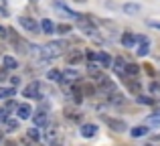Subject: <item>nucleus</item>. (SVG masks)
Instances as JSON below:
<instances>
[{
    "instance_id": "1",
    "label": "nucleus",
    "mask_w": 160,
    "mask_h": 146,
    "mask_svg": "<svg viewBox=\"0 0 160 146\" xmlns=\"http://www.w3.org/2000/svg\"><path fill=\"white\" fill-rule=\"evenodd\" d=\"M69 49V45H67V41H51V43L43 45V47H39L41 55L45 57V59H55V57L63 55V53Z\"/></svg>"
},
{
    "instance_id": "2",
    "label": "nucleus",
    "mask_w": 160,
    "mask_h": 146,
    "mask_svg": "<svg viewBox=\"0 0 160 146\" xmlns=\"http://www.w3.org/2000/svg\"><path fill=\"white\" fill-rule=\"evenodd\" d=\"M18 23H20V27L24 28V31H28V33H39L41 31V24L37 23L32 16H18Z\"/></svg>"
},
{
    "instance_id": "3",
    "label": "nucleus",
    "mask_w": 160,
    "mask_h": 146,
    "mask_svg": "<svg viewBox=\"0 0 160 146\" xmlns=\"http://www.w3.org/2000/svg\"><path fill=\"white\" fill-rule=\"evenodd\" d=\"M24 98H35V99H41V98H43V89H41V83L32 81L31 85L24 89Z\"/></svg>"
},
{
    "instance_id": "4",
    "label": "nucleus",
    "mask_w": 160,
    "mask_h": 146,
    "mask_svg": "<svg viewBox=\"0 0 160 146\" xmlns=\"http://www.w3.org/2000/svg\"><path fill=\"white\" fill-rule=\"evenodd\" d=\"M103 122H106L112 130H116V132H126V130H128V124H126L124 120H116V118H108V116H106Z\"/></svg>"
},
{
    "instance_id": "5",
    "label": "nucleus",
    "mask_w": 160,
    "mask_h": 146,
    "mask_svg": "<svg viewBox=\"0 0 160 146\" xmlns=\"http://www.w3.org/2000/svg\"><path fill=\"white\" fill-rule=\"evenodd\" d=\"M16 114H18L20 120H28L32 116V108L28 106V103H18V106H16Z\"/></svg>"
},
{
    "instance_id": "6",
    "label": "nucleus",
    "mask_w": 160,
    "mask_h": 146,
    "mask_svg": "<svg viewBox=\"0 0 160 146\" xmlns=\"http://www.w3.org/2000/svg\"><path fill=\"white\" fill-rule=\"evenodd\" d=\"M32 124H35L37 128H45V126L49 124V116H47V112H37L35 118H32Z\"/></svg>"
},
{
    "instance_id": "7",
    "label": "nucleus",
    "mask_w": 160,
    "mask_h": 146,
    "mask_svg": "<svg viewBox=\"0 0 160 146\" xmlns=\"http://www.w3.org/2000/svg\"><path fill=\"white\" fill-rule=\"evenodd\" d=\"M138 43H140V47H138V55L146 57L150 53V41L146 39V37H138Z\"/></svg>"
},
{
    "instance_id": "8",
    "label": "nucleus",
    "mask_w": 160,
    "mask_h": 146,
    "mask_svg": "<svg viewBox=\"0 0 160 146\" xmlns=\"http://www.w3.org/2000/svg\"><path fill=\"white\" fill-rule=\"evenodd\" d=\"M47 140L51 142V146H61V132H59V128H53V130L47 132Z\"/></svg>"
},
{
    "instance_id": "9",
    "label": "nucleus",
    "mask_w": 160,
    "mask_h": 146,
    "mask_svg": "<svg viewBox=\"0 0 160 146\" xmlns=\"http://www.w3.org/2000/svg\"><path fill=\"white\" fill-rule=\"evenodd\" d=\"M98 134V126L95 124H83L81 126V136L83 138H93Z\"/></svg>"
},
{
    "instance_id": "10",
    "label": "nucleus",
    "mask_w": 160,
    "mask_h": 146,
    "mask_svg": "<svg viewBox=\"0 0 160 146\" xmlns=\"http://www.w3.org/2000/svg\"><path fill=\"white\" fill-rule=\"evenodd\" d=\"M81 61H83V53L81 51L73 49L71 53H67V63L69 65H77V63H81Z\"/></svg>"
},
{
    "instance_id": "11",
    "label": "nucleus",
    "mask_w": 160,
    "mask_h": 146,
    "mask_svg": "<svg viewBox=\"0 0 160 146\" xmlns=\"http://www.w3.org/2000/svg\"><path fill=\"white\" fill-rule=\"evenodd\" d=\"M79 71H75V69H65L63 71V81H67V83H75V81H79Z\"/></svg>"
},
{
    "instance_id": "12",
    "label": "nucleus",
    "mask_w": 160,
    "mask_h": 146,
    "mask_svg": "<svg viewBox=\"0 0 160 146\" xmlns=\"http://www.w3.org/2000/svg\"><path fill=\"white\" fill-rule=\"evenodd\" d=\"M136 43H138V37L136 35H132V33H124V35H122V45H124V47L132 49Z\"/></svg>"
},
{
    "instance_id": "13",
    "label": "nucleus",
    "mask_w": 160,
    "mask_h": 146,
    "mask_svg": "<svg viewBox=\"0 0 160 146\" xmlns=\"http://www.w3.org/2000/svg\"><path fill=\"white\" fill-rule=\"evenodd\" d=\"M2 63H4V67H6V69H18V61H16L14 57H10V55H4L2 57Z\"/></svg>"
},
{
    "instance_id": "14",
    "label": "nucleus",
    "mask_w": 160,
    "mask_h": 146,
    "mask_svg": "<svg viewBox=\"0 0 160 146\" xmlns=\"http://www.w3.org/2000/svg\"><path fill=\"white\" fill-rule=\"evenodd\" d=\"M47 79L49 81H63V71H59V69H49Z\"/></svg>"
},
{
    "instance_id": "15",
    "label": "nucleus",
    "mask_w": 160,
    "mask_h": 146,
    "mask_svg": "<svg viewBox=\"0 0 160 146\" xmlns=\"http://www.w3.org/2000/svg\"><path fill=\"white\" fill-rule=\"evenodd\" d=\"M124 73H126V75H132V77H134V75L140 73V67H138L136 63H126V65H124Z\"/></svg>"
},
{
    "instance_id": "16",
    "label": "nucleus",
    "mask_w": 160,
    "mask_h": 146,
    "mask_svg": "<svg viewBox=\"0 0 160 146\" xmlns=\"http://www.w3.org/2000/svg\"><path fill=\"white\" fill-rule=\"evenodd\" d=\"M41 31H43L45 35H51V33H55V24L49 18H45L43 23H41Z\"/></svg>"
},
{
    "instance_id": "17",
    "label": "nucleus",
    "mask_w": 160,
    "mask_h": 146,
    "mask_svg": "<svg viewBox=\"0 0 160 146\" xmlns=\"http://www.w3.org/2000/svg\"><path fill=\"white\" fill-rule=\"evenodd\" d=\"M130 134H132L134 138H140V136H146V134H148V128H146V126H136V128H132V130H130Z\"/></svg>"
},
{
    "instance_id": "18",
    "label": "nucleus",
    "mask_w": 160,
    "mask_h": 146,
    "mask_svg": "<svg viewBox=\"0 0 160 146\" xmlns=\"http://www.w3.org/2000/svg\"><path fill=\"white\" fill-rule=\"evenodd\" d=\"M65 116L69 120H79V118H81V116H79V110H77V108H71V106L65 108Z\"/></svg>"
},
{
    "instance_id": "19",
    "label": "nucleus",
    "mask_w": 160,
    "mask_h": 146,
    "mask_svg": "<svg viewBox=\"0 0 160 146\" xmlns=\"http://www.w3.org/2000/svg\"><path fill=\"white\" fill-rule=\"evenodd\" d=\"M98 61L99 63H102V67H109V65H112V57L108 55V53H98Z\"/></svg>"
},
{
    "instance_id": "20",
    "label": "nucleus",
    "mask_w": 160,
    "mask_h": 146,
    "mask_svg": "<svg viewBox=\"0 0 160 146\" xmlns=\"http://www.w3.org/2000/svg\"><path fill=\"white\" fill-rule=\"evenodd\" d=\"M16 93L14 85L12 87H0V99H6V98H12V95Z\"/></svg>"
},
{
    "instance_id": "21",
    "label": "nucleus",
    "mask_w": 160,
    "mask_h": 146,
    "mask_svg": "<svg viewBox=\"0 0 160 146\" xmlns=\"http://www.w3.org/2000/svg\"><path fill=\"white\" fill-rule=\"evenodd\" d=\"M87 73H89L91 77H99V75H102V71H99V65L91 61V63L87 65Z\"/></svg>"
},
{
    "instance_id": "22",
    "label": "nucleus",
    "mask_w": 160,
    "mask_h": 146,
    "mask_svg": "<svg viewBox=\"0 0 160 146\" xmlns=\"http://www.w3.org/2000/svg\"><path fill=\"white\" fill-rule=\"evenodd\" d=\"M124 12L126 14H138L140 12V4H124Z\"/></svg>"
},
{
    "instance_id": "23",
    "label": "nucleus",
    "mask_w": 160,
    "mask_h": 146,
    "mask_svg": "<svg viewBox=\"0 0 160 146\" xmlns=\"http://www.w3.org/2000/svg\"><path fill=\"white\" fill-rule=\"evenodd\" d=\"M138 103H144V106H152L154 102H156V99L152 98V95H142V93H138Z\"/></svg>"
},
{
    "instance_id": "24",
    "label": "nucleus",
    "mask_w": 160,
    "mask_h": 146,
    "mask_svg": "<svg viewBox=\"0 0 160 146\" xmlns=\"http://www.w3.org/2000/svg\"><path fill=\"white\" fill-rule=\"evenodd\" d=\"M150 93H152V98L156 99H160V83H150Z\"/></svg>"
},
{
    "instance_id": "25",
    "label": "nucleus",
    "mask_w": 160,
    "mask_h": 146,
    "mask_svg": "<svg viewBox=\"0 0 160 146\" xmlns=\"http://www.w3.org/2000/svg\"><path fill=\"white\" fill-rule=\"evenodd\" d=\"M27 136H28V138H31V140H35V142H37V140H39L41 138V132H39V128H31V130H28L27 132Z\"/></svg>"
},
{
    "instance_id": "26",
    "label": "nucleus",
    "mask_w": 160,
    "mask_h": 146,
    "mask_svg": "<svg viewBox=\"0 0 160 146\" xmlns=\"http://www.w3.org/2000/svg\"><path fill=\"white\" fill-rule=\"evenodd\" d=\"M4 122H6L8 132H14L16 128H18V120H4Z\"/></svg>"
},
{
    "instance_id": "27",
    "label": "nucleus",
    "mask_w": 160,
    "mask_h": 146,
    "mask_svg": "<svg viewBox=\"0 0 160 146\" xmlns=\"http://www.w3.org/2000/svg\"><path fill=\"white\" fill-rule=\"evenodd\" d=\"M55 31H59V33H71V24H59V27H55Z\"/></svg>"
},
{
    "instance_id": "28",
    "label": "nucleus",
    "mask_w": 160,
    "mask_h": 146,
    "mask_svg": "<svg viewBox=\"0 0 160 146\" xmlns=\"http://www.w3.org/2000/svg\"><path fill=\"white\" fill-rule=\"evenodd\" d=\"M128 87H130V89H132V91H134V93H136V95L140 93V85H138L136 81H128Z\"/></svg>"
},
{
    "instance_id": "29",
    "label": "nucleus",
    "mask_w": 160,
    "mask_h": 146,
    "mask_svg": "<svg viewBox=\"0 0 160 146\" xmlns=\"http://www.w3.org/2000/svg\"><path fill=\"white\" fill-rule=\"evenodd\" d=\"M148 124H152V126H158V124H160V114H158V116H150V118H148Z\"/></svg>"
},
{
    "instance_id": "30",
    "label": "nucleus",
    "mask_w": 160,
    "mask_h": 146,
    "mask_svg": "<svg viewBox=\"0 0 160 146\" xmlns=\"http://www.w3.org/2000/svg\"><path fill=\"white\" fill-rule=\"evenodd\" d=\"M6 77H8V69H6V67H2V69H0V81H4Z\"/></svg>"
},
{
    "instance_id": "31",
    "label": "nucleus",
    "mask_w": 160,
    "mask_h": 146,
    "mask_svg": "<svg viewBox=\"0 0 160 146\" xmlns=\"http://www.w3.org/2000/svg\"><path fill=\"white\" fill-rule=\"evenodd\" d=\"M4 120H6V110H4V108H0V124H2Z\"/></svg>"
},
{
    "instance_id": "32",
    "label": "nucleus",
    "mask_w": 160,
    "mask_h": 146,
    "mask_svg": "<svg viewBox=\"0 0 160 146\" xmlns=\"http://www.w3.org/2000/svg\"><path fill=\"white\" fill-rule=\"evenodd\" d=\"M148 24H150V27H156V28H160V23H156V20H148Z\"/></svg>"
},
{
    "instance_id": "33",
    "label": "nucleus",
    "mask_w": 160,
    "mask_h": 146,
    "mask_svg": "<svg viewBox=\"0 0 160 146\" xmlns=\"http://www.w3.org/2000/svg\"><path fill=\"white\" fill-rule=\"evenodd\" d=\"M10 81H12V85H14V87H16V85H18V83H20V79H18V77H12V79H10Z\"/></svg>"
},
{
    "instance_id": "34",
    "label": "nucleus",
    "mask_w": 160,
    "mask_h": 146,
    "mask_svg": "<svg viewBox=\"0 0 160 146\" xmlns=\"http://www.w3.org/2000/svg\"><path fill=\"white\" fill-rule=\"evenodd\" d=\"M0 37H6V28H2V27H0Z\"/></svg>"
},
{
    "instance_id": "35",
    "label": "nucleus",
    "mask_w": 160,
    "mask_h": 146,
    "mask_svg": "<svg viewBox=\"0 0 160 146\" xmlns=\"http://www.w3.org/2000/svg\"><path fill=\"white\" fill-rule=\"evenodd\" d=\"M6 6V0H0V8H4Z\"/></svg>"
},
{
    "instance_id": "36",
    "label": "nucleus",
    "mask_w": 160,
    "mask_h": 146,
    "mask_svg": "<svg viewBox=\"0 0 160 146\" xmlns=\"http://www.w3.org/2000/svg\"><path fill=\"white\" fill-rule=\"evenodd\" d=\"M75 2H87V0H75Z\"/></svg>"
},
{
    "instance_id": "37",
    "label": "nucleus",
    "mask_w": 160,
    "mask_h": 146,
    "mask_svg": "<svg viewBox=\"0 0 160 146\" xmlns=\"http://www.w3.org/2000/svg\"><path fill=\"white\" fill-rule=\"evenodd\" d=\"M156 140H160V134H156Z\"/></svg>"
}]
</instances>
